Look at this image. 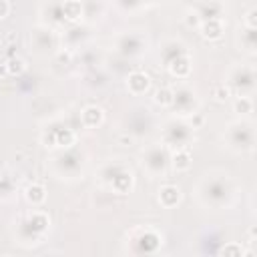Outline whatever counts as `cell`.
Returning <instances> with one entry per match:
<instances>
[{
  "label": "cell",
  "instance_id": "cell-1",
  "mask_svg": "<svg viewBox=\"0 0 257 257\" xmlns=\"http://www.w3.org/2000/svg\"><path fill=\"white\" fill-rule=\"evenodd\" d=\"M127 88H129L131 94H143V92H147V90L151 88V79H149V75H145V73H141V71L131 73V75L127 77Z\"/></svg>",
  "mask_w": 257,
  "mask_h": 257
},
{
  "label": "cell",
  "instance_id": "cell-2",
  "mask_svg": "<svg viewBox=\"0 0 257 257\" xmlns=\"http://www.w3.org/2000/svg\"><path fill=\"white\" fill-rule=\"evenodd\" d=\"M181 201V189L177 185H165L159 189V203H161V207L165 209H173L177 207Z\"/></svg>",
  "mask_w": 257,
  "mask_h": 257
},
{
  "label": "cell",
  "instance_id": "cell-3",
  "mask_svg": "<svg viewBox=\"0 0 257 257\" xmlns=\"http://www.w3.org/2000/svg\"><path fill=\"white\" fill-rule=\"evenodd\" d=\"M81 121H83V125H85V127L94 129V127L102 125V121H105V113H102V109H100V107H96V105H88V107H85V109H83V113H81Z\"/></svg>",
  "mask_w": 257,
  "mask_h": 257
},
{
  "label": "cell",
  "instance_id": "cell-4",
  "mask_svg": "<svg viewBox=\"0 0 257 257\" xmlns=\"http://www.w3.org/2000/svg\"><path fill=\"white\" fill-rule=\"evenodd\" d=\"M199 28H201L203 38H207V40H219L223 36V22H221V18H209V20L201 22Z\"/></svg>",
  "mask_w": 257,
  "mask_h": 257
},
{
  "label": "cell",
  "instance_id": "cell-5",
  "mask_svg": "<svg viewBox=\"0 0 257 257\" xmlns=\"http://www.w3.org/2000/svg\"><path fill=\"white\" fill-rule=\"evenodd\" d=\"M63 14L69 22H77V20L83 18V4L79 2V0H65Z\"/></svg>",
  "mask_w": 257,
  "mask_h": 257
},
{
  "label": "cell",
  "instance_id": "cell-6",
  "mask_svg": "<svg viewBox=\"0 0 257 257\" xmlns=\"http://www.w3.org/2000/svg\"><path fill=\"white\" fill-rule=\"evenodd\" d=\"M26 201L30 205H42L46 201V189L38 183H32L26 187Z\"/></svg>",
  "mask_w": 257,
  "mask_h": 257
},
{
  "label": "cell",
  "instance_id": "cell-7",
  "mask_svg": "<svg viewBox=\"0 0 257 257\" xmlns=\"http://www.w3.org/2000/svg\"><path fill=\"white\" fill-rule=\"evenodd\" d=\"M193 165V159L187 151H177L175 155H173V169L177 173H183V171H189Z\"/></svg>",
  "mask_w": 257,
  "mask_h": 257
},
{
  "label": "cell",
  "instance_id": "cell-8",
  "mask_svg": "<svg viewBox=\"0 0 257 257\" xmlns=\"http://www.w3.org/2000/svg\"><path fill=\"white\" fill-rule=\"evenodd\" d=\"M169 71H171V75L173 77H177V79H185L189 73H191V65H189V59H177V61H173L171 65H169Z\"/></svg>",
  "mask_w": 257,
  "mask_h": 257
},
{
  "label": "cell",
  "instance_id": "cell-9",
  "mask_svg": "<svg viewBox=\"0 0 257 257\" xmlns=\"http://www.w3.org/2000/svg\"><path fill=\"white\" fill-rule=\"evenodd\" d=\"M133 183H135L133 175H131V173H123V175H119V177L115 179L113 187H115V191H117V193L125 195V193H129V191L133 189Z\"/></svg>",
  "mask_w": 257,
  "mask_h": 257
},
{
  "label": "cell",
  "instance_id": "cell-10",
  "mask_svg": "<svg viewBox=\"0 0 257 257\" xmlns=\"http://www.w3.org/2000/svg\"><path fill=\"white\" fill-rule=\"evenodd\" d=\"M155 102L157 105H161V107H171L173 102H175V94H173V90L171 88H159L157 92H155Z\"/></svg>",
  "mask_w": 257,
  "mask_h": 257
},
{
  "label": "cell",
  "instance_id": "cell-11",
  "mask_svg": "<svg viewBox=\"0 0 257 257\" xmlns=\"http://www.w3.org/2000/svg\"><path fill=\"white\" fill-rule=\"evenodd\" d=\"M6 69H8V75L18 77V75H22V73L26 71V61L20 59V57H12V59H8Z\"/></svg>",
  "mask_w": 257,
  "mask_h": 257
},
{
  "label": "cell",
  "instance_id": "cell-12",
  "mask_svg": "<svg viewBox=\"0 0 257 257\" xmlns=\"http://www.w3.org/2000/svg\"><path fill=\"white\" fill-rule=\"evenodd\" d=\"M75 139H77V135L71 129H63L57 133V147H71V145H75Z\"/></svg>",
  "mask_w": 257,
  "mask_h": 257
},
{
  "label": "cell",
  "instance_id": "cell-13",
  "mask_svg": "<svg viewBox=\"0 0 257 257\" xmlns=\"http://www.w3.org/2000/svg\"><path fill=\"white\" fill-rule=\"evenodd\" d=\"M233 109H235V113H239V115H247V113H251V109H253V102H251V98L241 96V98H237V100L233 102Z\"/></svg>",
  "mask_w": 257,
  "mask_h": 257
},
{
  "label": "cell",
  "instance_id": "cell-14",
  "mask_svg": "<svg viewBox=\"0 0 257 257\" xmlns=\"http://www.w3.org/2000/svg\"><path fill=\"white\" fill-rule=\"evenodd\" d=\"M219 253L225 257H241V255H245V249L241 247V243H227Z\"/></svg>",
  "mask_w": 257,
  "mask_h": 257
},
{
  "label": "cell",
  "instance_id": "cell-15",
  "mask_svg": "<svg viewBox=\"0 0 257 257\" xmlns=\"http://www.w3.org/2000/svg\"><path fill=\"white\" fill-rule=\"evenodd\" d=\"M213 96H215V100L217 102H225L229 96H231V90H229V86H217L215 90H213Z\"/></svg>",
  "mask_w": 257,
  "mask_h": 257
},
{
  "label": "cell",
  "instance_id": "cell-16",
  "mask_svg": "<svg viewBox=\"0 0 257 257\" xmlns=\"http://www.w3.org/2000/svg\"><path fill=\"white\" fill-rule=\"evenodd\" d=\"M245 26H247L249 30H255V28H257V10H255V8H251V10L245 14Z\"/></svg>",
  "mask_w": 257,
  "mask_h": 257
},
{
  "label": "cell",
  "instance_id": "cell-17",
  "mask_svg": "<svg viewBox=\"0 0 257 257\" xmlns=\"http://www.w3.org/2000/svg\"><path fill=\"white\" fill-rule=\"evenodd\" d=\"M185 22L189 24V26H199L201 24V18H199V12H189L187 16H185Z\"/></svg>",
  "mask_w": 257,
  "mask_h": 257
},
{
  "label": "cell",
  "instance_id": "cell-18",
  "mask_svg": "<svg viewBox=\"0 0 257 257\" xmlns=\"http://www.w3.org/2000/svg\"><path fill=\"white\" fill-rule=\"evenodd\" d=\"M10 12V2L8 0H0V18H6Z\"/></svg>",
  "mask_w": 257,
  "mask_h": 257
},
{
  "label": "cell",
  "instance_id": "cell-19",
  "mask_svg": "<svg viewBox=\"0 0 257 257\" xmlns=\"http://www.w3.org/2000/svg\"><path fill=\"white\" fill-rule=\"evenodd\" d=\"M59 63H71V53H59Z\"/></svg>",
  "mask_w": 257,
  "mask_h": 257
},
{
  "label": "cell",
  "instance_id": "cell-20",
  "mask_svg": "<svg viewBox=\"0 0 257 257\" xmlns=\"http://www.w3.org/2000/svg\"><path fill=\"white\" fill-rule=\"evenodd\" d=\"M133 143V137L131 135H123V137H119V145H131Z\"/></svg>",
  "mask_w": 257,
  "mask_h": 257
},
{
  "label": "cell",
  "instance_id": "cell-21",
  "mask_svg": "<svg viewBox=\"0 0 257 257\" xmlns=\"http://www.w3.org/2000/svg\"><path fill=\"white\" fill-rule=\"evenodd\" d=\"M8 77V69H6V65H0V81H4Z\"/></svg>",
  "mask_w": 257,
  "mask_h": 257
},
{
  "label": "cell",
  "instance_id": "cell-22",
  "mask_svg": "<svg viewBox=\"0 0 257 257\" xmlns=\"http://www.w3.org/2000/svg\"><path fill=\"white\" fill-rule=\"evenodd\" d=\"M14 40H16V34H14V32L6 34V42H14Z\"/></svg>",
  "mask_w": 257,
  "mask_h": 257
}]
</instances>
